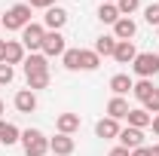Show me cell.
<instances>
[{
    "label": "cell",
    "instance_id": "4fadbf2b",
    "mask_svg": "<svg viewBox=\"0 0 159 156\" xmlns=\"http://www.w3.org/2000/svg\"><path fill=\"white\" fill-rule=\"evenodd\" d=\"M19 141H21V132L12 122L0 119V144H3V147H12V144H19Z\"/></svg>",
    "mask_w": 159,
    "mask_h": 156
},
{
    "label": "cell",
    "instance_id": "5bb4252c",
    "mask_svg": "<svg viewBox=\"0 0 159 156\" xmlns=\"http://www.w3.org/2000/svg\"><path fill=\"white\" fill-rule=\"evenodd\" d=\"M129 110H132V107H129V101H125V98H119V95H113L110 101H107V117H110V119L129 117Z\"/></svg>",
    "mask_w": 159,
    "mask_h": 156
},
{
    "label": "cell",
    "instance_id": "30bf717a",
    "mask_svg": "<svg viewBox=\"0 0 159 156\" xmlns=\"http://www.w3.org/2000/svg\"><path fill=\"white\" fill-rule=\"evenodd\" d=\"M119 144L125 147V150H135V147H144V129H122L119 132Z\"/></svg>",
    "mask_w": 159,
    "mask_h": 156
},
{
    "label": "cell",
    "instance_id": "9a60e30c",
    "mask_svg": "<svg viewBox=\"0 0 159 156\" xmlns=\"http://www.w3.org/2000/svg\"><path fill=\"white\" fill-rule=\"evenodd\" d=\"M55 129H58V135H74L80 129V117L77 113H61V117L55 119Z\"/></svg>",
    "mask_w": 159,
    "mask_h": 156
},
{
    "label": "cell",
    "instance_id": "44dd1931",
    "mask_svg": "<svg viewBox=\"0 0 159 156\" xmlns=\"http://www.w3.org/2000/svg\"><path fill=\"white\" fill-rule=\"evenodd\" d=\"M98 19L104 21V25H116L122 16H119L116 3H101V6H98Z\"/></svg>",
    "mask_w": 159,
    "mask_h": 156
},
{
    "label": "cell",
    "instance_id": "7c38bea8",
    "mask_svg": "<svg viewBox=\"0 0 159 156\" xmlns=\"http://www.w3.org/2000/svg\"><path fill=\"white\" fill-rule=\"evenodd\" d=\"M135 34H138V25L129 19V16H122V19L113 25V37H116V40H132Z\"/></svg>",
    "mask_w": 159,
    "mask_h": 156
},
{
    "label": "cell",
    "instance_id": "52a82bcc",
    "mask_svg": "<svg viewBox=\"0 0 159 156\" xmlns=\"http://www.w3.org/2000/svg\"><path fill=\"white\" fill-rule=\"evenodd\" d=\"M67 25V9L64 6H49L46 16H43V28L46 31H61Z\"/></svg>",
    "mask_w": 159,
    "mask_h": 156
},
{
    "label": "cell",
    "instance_id": "7402d4cb",
    "mask_svg": "<svg viewBox=\"0 0 159 156\" xmlns=\"http://www.w3.org/2000/svg\"><path fill=\"white\" fill-rule=\"evenodd\" d=\"M113 49H116V37L113 34H104V37L95 40V52L98 55H113Z\"/></svg>",
    "mask_w": 159,
    "mask_h": 156
},
{
    "label": "cell",
    "instance_id": "d6a6232c",
    "mask_svg": "<svg viewBox=\"0 0 159 156\" xmlns=\"http://www.w3.org/2000/svg\"><path fill=\"white\" fill-rule=\"evenodd\" d=\"M150 126H153V132H156V135H159V113H156V117H153V122H150Z\"/></svg>",
    "mask_w": 159,
    "mask_h": 156
},
{
    "label": "cell",
    "instance_id": "d6986e66",
    "mask_svg": "<svg viewBox=\"0 0 159 156\" xmlns=\"http://www.w3.org/2000/svg\"><path fill=\"white\" fill-rule=\"evenodd\" d=\"M132 86H135V83H132V77H129V74H116V77H110V89H113V95H125V92H132Z\"/></svg>",
    "mask_w": 159,
    "mask_h": 156
},
{
    "label": "cell",
    "instance_id": "9c48e42d",
    "mask_svg": "<svg viewBox=\"0 0 159 156\" xmlns=\"http://www.w3.org/2000/svg\"><path fill=\"white\" fill-rule=\"evenodd\" d=\"M12 104H16L19 113H34V110H37V95H34L31 89H21V92H16Z\"/></svg>",
    "mask_w": 159,
    "mask_h": 156
},
{
    "label": "cell",
    "instance_id": "484cf974",
    "mask_svg": "<svg viewBox=\"0 0 159 156\" xmlns=\"http://www.w3.org/2000/svg\"><path fill=\"white\" fill-rule=\"evenodd\" d=\"M144 21H147V25H156V28H159V3H150V6L144 9Z\"/></svg>",
    "mask_w": 159,
    "mask_h": 156
},
{
    "label": "cell",
    "instance_id": "d4e9b609",
    "mask_svg": "<svg viewBox=\"0 0 159 156\" xmlns=\"http://www.w3.org/2000/svg\"><path fill=\"white\" fill-rule=\"evenodd\" d=\"M141 6V0H116V9H119V16H132L135 9Z\"/></svg>",
    "mask_w": 159,
    "mask_h": 156
},
{
    "label": "cell",
    "instance_id": "6da1fadb",
    "mask_svg": "<svg viewBox=\"0 0 159 156\" xmlns=\"http://www.w3.org/2000/svg\"><path fill=\"white\" fill-rule=\"evenodd\" d=\"M25 77H28V89L31 92L49 86V64H46V55L43 52H31L25 58Z\"/></svg>",
    "mask_w": 159,
    "mask_h": 156
},
{
    "label": "cell",
    "instance_id": "8d00e7d4",
    "mask_svg": "<svg viewBox=\"0 0 159 156\" xmlns=\"http://www.w3.org/2000/svg\"><path fill=\"white\" fill-rule=\"evenodd\" d=\"M0 28H3V19H0Z\"/></svg>",
    "mask_w": 159,
    "mask_h": 156
},
{
    "label": "cell",
    "instance_id": "f546056e",
    "mask_svg": "<svg viewBox=\"0 0 159 156\" xmlns=\"http://www.w3.org/2000/svg\"><path fill=\"white\" fill-rule=\"evenodd\" d=\"M110 156H132V150H125V147L119 144V147H113V150H110Z\"/></svg>",
    "mask_w": 159,
    "mask_h": 156
},
{
    "label": "cell",
    "instance_id": "f1b7e54d",
    "mask_svg": "<svg viewBox=\"0 0 159 156\" xmlns=\"http://www.w3.org/2000/svg\"><path fill=\"white\" fill-rule=\"evenodd\" d=\"M31 9H49V6H55V0H25Z\"/></svg>",
    "mask_w": 159,
    "mask_h": 156
},
{
    "label": "cell",
    "instance_id": "ba28073f",
    "mask_svg": "<svg viewBox=\"0 0 159 156\" xmlns=\"http://www.w3.org/2000/svg\"><path fill=\"white\" fill-rule=\"evenodd\" d=\"M113 58H116L119 64H132V61L138 58V49H135V43H132V40H116Z\"/></svg>",
    "mask_w": 159,
    "mask_h": 156
},
{
    "label": "cell",
    "instance_id": "d590c367",
    "mask_svg": "<svg viewBox=\"0 0 159 156\" xmlns=\"http://www.w3.org/2000/svg\"><path fill=\"white\" fill-rule=\"evenodd\" d=\"M0 113H3V101H0Z\"/></svg>",
    "mask_w": 159,
    "mask_h": 156
},
{
    "label": "cell",
    "instance_id": "cb8c5ba5",
    "mask_svg": "<svg viewBox=\"0 0 159 156\" xmlns=\"http://www.w3.org/2000/svg\"><path fill=\"white\" fill-rule=\"evenodd\" d=\"M61 61H64L67 71H80V49H64Z\"/></svg>",
    "mask_w": 159,
    "mask_h": 156
},
{
    "label": "cell",
    "instance_id": "ac0fdd59",
    "mask_svg": "<svg viewBox=\"0 0 159 156\" xmlns=\"http://www.w3.org/2000/svg\"><path fill=\"white\" fill-rule=\"evenodd\" d=\"M125 119H129V126H132V129H147V126L153 122V117H150L144 107H135V110H129V117H125Z\"/></svg>",
    "mask_w": 159,
    "mask_h": 156
},
{
    "label": "cell",
    "instance_id": "836d02e7",
    "mask_svg": "<svg viewBox=\"0 0 159 156\" xmlns=\"http://www.w3.org/2000/svg\"><path fill=\"white\" fill-rule=\"evenodd\" d=\"M150 156H159V144H153V147H150Z\"/></svg>",
    "mask_w": 159,
    "mask_h": 156
},
{
    "label": "cell",
    "instance_id": "ffe728a7",
    "mask_svg": "<svg viewBox=\"0 0 159 156\" xmlns=\"http://www.w3.org/2000/svg\"><path fill=\"white\" fill-rule=\"evenodd\" d=\"M101 64V55L95 49H80V71H95Z\"/></svg>",
    "mask_w": 159,
    "mask_h": 156
},
{
    "label": "cell",
    "instance_id": "3957f363",
    "mask_svg": "<svg viewBox=\"0 0 159 156\" xmlns=\"http://www.w3.org/2000/svg\"><path fill=\"white\" fill-rule=\"evenodd\" d=\"M0 19H3V28H6V31H21L25 25H31V6H28V3H16V6H9L6 16H0Z\"/></svg>",
    "mask_w": 159,
    "mask_h": 156
},
{
    "label": "cell",
    "instance_id": "4dcf8cb0",
    "mask_svg": "<svg viewBox=\"0 0 159 156\" xmlns=\"http://www.w3.org/2000/svg\"><path fill=\"white\" fill-rule=\"evenodd\" d=\"M132 156H150V147H135Z\"/></svg>",
    "mask_w": 159,
    "mask_h": 156
},
{
    "label": "cell",
    "instance_id": "8fae6325",
    "mask_svg": "<svg viewBox=\"0 0 159 156\" xmlns=\"http://www.w3.org/2000/svg\"><path fill=\"white\" fill-rule=\"evenodd\" d=\"M49 150H52L55 156H70V153H74V138H70V135L49 138Z\"/></svg>",
    "mask_w": 159,
    "mask_h": 156
},
{
    "label": "cell",
    "instance_id": "5b68a950",
    "mask_svg": "<svg viewBox=\"0 0 159 156\" xmlns=\"http://www.w3.org/2000/svg\"><path fill=\"white\" fill-rule=\"evenodd\" d=\"M43 37H46V28L37 25V21H31V25H25V28H21V46H25V49H31V52H40Z\"/></svg>",
    "mask_w": 159,
    "mask_h": 156
},
{
    "label": "cell",
    "instance_id": "e575fe53",
    "mask_svg": "<svg viewBox=\"0 0 159 156\" xmlns=\"http://www.w3.org/2000/svg\"><path fill=\"white\" fill-rule=\"evenodd\" d=\"M101 3H116V0H101Z\"/></svg>",
    "mask_w": 159,
    "mask_h": 156
},
{
    "label": "cell",
    "instance_id": "8992f818",
    "mask_svg": "<svg viewBox=\"0 0 159 156\" xmlns=\"http://www.w3.org/2000/svg\"><path fill=\"white\" fill-rule=\"evenodd\" d=\"M64 37H61V31H46V37H43V46H40V52L46 55V58H55V55H64Z\"/></svg>",
    "mask_w": 159,
    "mask_h": 156
},
{
    "label": "cell",
    "instance_id": "2e32d148",
    "mask_svg": "<svg viewBox=\"0 0 159 156\" xmlns=\"http://www.w3.org/2000/svg\"><path fill=\"white\" fill-rule=\"evenodd\" d=\"M119 122L116 119H110V117H104V119H98V126H95V135L98 138H119Z\"/></svg>",
    "mask_w": 159,
    "mask_h": 156
},
{
    "label": "cell",
    "instance_id": "e0dca14e",
    "mask_svg": "<svg viewBox=\"0 0 159 156\" xmlns=\"http://www.w3.org/2000/svg\"><path fill=\"white\" fill-rule=\"evenodd\" d=\"M3 64H25V46H21L19 40H9L6 43V58Z\"/></svg>",
    "mask_w": 159,
    "mask_h": 156
},
{
    "label": "cell",
    "instance_id": "277c9868",
    "mask_svg": "<svg viewBox=\"0 0 159 156\" xmlns=\"http://www.w3.org/2000/svg\"><path fill=\"white\" fill-rule=\"evenodd\" d=\"M132 71H135L141 80L156 77V74H159V55H156V52H138V58L132 61Z\"/></svg>",
    "mask_w": 159,
    "mask_h": 156
},
{
    "label": "cell",
    "instance_id": "4316f807",
    "mask_svg": "<svg viewBox=\"0 0 159 156\" xmlns=\"http://www.w3.org/2000/svg\"><path fill=\"white\" fill-rule=\"evenodd\" d=\"M144 110H147L150 117H156V113H159V89H156L150 98H147V101H144Z\"/></svg>",
    "mask_w": 159,
    "mask_h": 156
},
{
    "label": "cell",
    "instance_id": "83f0119b",
    "mask_svg": "<svg viewBox=\"0 0 159 156\" xmlns=\"http://www.w3.org/2000/svg\"><path fill=\"white\" fill-rule=\"evenodd\" d=\"M12 80H16L12 64H0V86H6V83H12Z\"/></svg>",
    "mask_w": 159,
    "mask_h": 156
},
{
    "label": "cell",
    "instance_id": "7a4b0ae2",
    "mask_svg": "<svg viewBox=\"0 0 159 156\" xmlns=\"http://www.w3.org/2000/svg\"><path fill=\"white\" fill-rule=\"evenodd\" d=\"M21 147H25V156H46L49 153V138L40 129H28V132H21Z\"/></svg>",
    "mask_w": 159,
    "mask_h": 156
},
{
    "label": "cell",
    "instance_id": "603a6c76",
    "mask_svg": "<svg viewBox=\"0 0 159 156\" xmlns=\"http://www.w3.org/2000/svg\"><path fill=\"white\" fill-rule=\"evenodd\" d=\"M132 92H135V98H138L141 104H144V101H147V98L153 95L156 89H153V83H150V80H138V83L132 86Z\"/></svg>",
    "mask_w": 159,
    "mask_h": 156
},
{
    "label": "cell",
    "instance_id": "1f68e13d",
    "mask_svg": "<svg viewBox=\"0 0 159 156\" xmlns=\"http://www.w3.org/2000/svg\"><path fill=\"white\" fill-rule=\"evenodd\" d=\"M3 58H6V40H0V64H3Z\"/></svg>",
    "mask_w": 159,
    "mask_h": 156
}]
</instances>
